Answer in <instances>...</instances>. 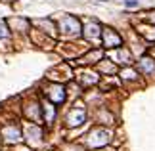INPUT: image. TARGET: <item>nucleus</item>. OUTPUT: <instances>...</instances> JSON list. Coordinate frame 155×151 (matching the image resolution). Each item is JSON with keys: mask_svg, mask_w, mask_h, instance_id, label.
<instances>
[{"mask_svg": "<svg viewBox=\"0 0 155 151\" xmlns=\"http://www.w3.org/2000/svg\"><path fill=\"white\" fill-rule=\"evenodd\" d=\"M19 128H15V126H8V128H4V138L10 142H17L19 140Z\"/></svg>", "mask_w": 155, "mask_h": 151, "instance_id": "6e6552de", "label": "nucleus"}, {"mask_svg": "<svg viewBox=\"0 0 155 151\" xmlns=\"http://www.w3.org/2000/svg\"><path fill=\"white\" fill-rule=\"evenodd\" d=\"M109 142V132L105 128H94L88 134V146L90 147H104Z\"/></svg>", "mask_w": 155, "mask_h": 151, "instance_id": "f03ea898", "label": "nucleus"}, {"mask_svg": "<svg viewBox=\"0 0 155 151\" xmlns=\"http://www.w3.org/2000/svg\"><path fill=\"white\" fill-rule=\"evenodd\" d=\"M121 77L124 78V80H136L138 78V71H134V69H128V67H124L121 71Z\"/></svg>", "mask_w": 155, "mask_h": 151, "instance_id": "9d476101", "label": "nucleus"}, {"mask_svg": "<svg viewBox=\"0 0 155 151\" xmlns=\"http://www.w3.org/2000/svg\"><path fill=\"white\" fill-rule=\"evenodd\" d=\"M138 73L140 75H144V77H150V75H153L155 73V59L153 57H150V56H144L138 61Z\"/></svg>", "mask_w": 155, "mask_h": 151, "instance_id": "39448f33", "label": "nucleus"}, {"mask_svg": "<svg viewBox=\"0 0 155 151\" xmlns=\"http://www.w3.org/2000/svg\"><path fill=\"white\" fill-rule=\"evenodd\" d=\"M59 29L65 33V34H77L79 37L81 31H82V27H81V21L77 19V17L73 15H67V17H63L61 23H59Z\"/></svg>", "mask_w": 155, "mask_h": 151, "instance_id": "20e7f679", "label": "nucleus"}, {"mask_svg": "<svg viewBox=\"0 0 155 151\" xmlns=\"http://www.w3.org/2000/svg\"><path fill=\"white\" fill-rule=\"evenodd\" d=\"M102 40H104V46L105 48H121L123 46V38H121V34H119L117 31H113V29L109 27H105L104 31H102Z\"/></svg>", "mask_w": 155, "mask_h": 151, "instance_id": "7ed1b4c3", "label": "nucleus"}, {"mask_svg": "<svg viewBox=\"0 0 155 151\" xmlns=\"http://www.w3.org/2000/svg\"><path fill=\"white\" fill-rule=\"evenodd\" d=\"M42 111H44L46 123H52V120L56 119V107H54L52 103H44V105H42Z\"/></svg>", "mask_w": 155, "mask_h": 151, "instance_id": "1a4fd4ad", "label": "nucleus"}, {"mask_svg": "<svg viewBox=\"0 0 155 151\" xmlns=\"http://www.w3.org/2000/svg\"><path fill=\"white\" fill-rule=\"evenodd\" d=\"M8 25H6V21H0V38H6L8 37Z\"/></svg>", "mask_w": 155, "mask_h": 151, "instance_id": "9b49d317", "label": "nucleus"}, {"mask_svg": "<svg viewBox=\"0 0 155 151\" xmlns=\"http://www.w3.org/2000/svg\"><path fill=\"white\" fill-rule=\"evenodd\" d=\"M84 37L88 40H94V38H98V37H102V27L98 25V23H90V25H86L84 27Z\"/></svg>", "mask_w": 155, "mask_h": 151, "instance_id": "0eeeda50", "label": "nucleus"}, {"mask_svg": "<svg viewBox=\"0 0 155 151\" xmlns=\"http://www.w3.org/2000/svg\"><path fill=\"white\" fill-rule=\"evenodd\" d=\"M124 6H127V8H136V6H138V0H124Z\"/></svg>", "mask_w": 155, "mask_h": 151, "instance_id": "f8f14e48", "label": "nucleus"}, {"mask_svg": "<svg viewBox=\"0 0 155 151\" xmlns=\"http://www.w3.org/2000/svg\"><path fill=\"white\" fill-rule=\"evenodd\" d=\"M84 120H86V109L82 105H75L73 109L67 113V117H65V123H67V126H71V128L81 126Z\"/></svg>", "mask_w": 155, "mask_h": 151, "instance_id": "f257e3e1", "label": "nucleus"}, {"mask_svg": "<svg viewBox=\"0 0 155 151\" xmlns=\"http://www.w3.org/2000/svg\"><path fill=\"white\" fill-rule=\"evenodd\" d=\"M48 98L52 100L54 105H59L65 101V88L61 86V84H52V86L48 88Z\"/></svg>", "mask_w": 155, "mask_h": 151, "instance_id": "423d86ee", "label": "nucleus"}]
</instances>
